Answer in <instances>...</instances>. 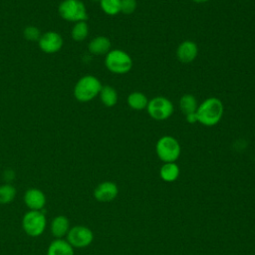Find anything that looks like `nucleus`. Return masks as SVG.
<instances>
[{
  "label": "nucleus",
  "mask_w": 255,
  "mask_h": 255,
  "mask_svg": "<svg viewBox=\"0 0 255 255\" xmlns=\"http://www.w3.org/2000/svg\"><path fill=\"white\" fill-rule=\"evenodd\" d=\"M24 38L29 40V41H39L40 37H41V32L40 30L35 27V26H27L25 29H24Z\"/></svg>",
  "instance_id": "24"
},
{
  "label": "nucleus",
  "mask_w": 255,
  "mask_h": 255,
  "mask_svg": "<svg viewBox=\"0 0 255 255\" xmlns=\"http://www.w3.org/2000/svg\"><path fill=\"white\" fill-rule=\"evenodd\" d=\"M136 6V0H121V13L130 15L135 11Z\"/></svg>",
  "instance_id": "23"
},
{
  "label": "nucleus",
  "mask_w": 255,
  "mask_h": 255,
  "mask_svg": "<svg viewBox=\"0 0 255 255\" xmlns=\"http://www.w3.org/2000/svg\"><path fill=\"white\" fill-rule=\"evenodd\" d=\"M17 194L15 186L10 183L0 185V204H8L12 202Z\"/></svg>",
  "instance_id": "21"
},
{
  "label": "nucleus",
  "mask_w": 255,
  "mask_h": 255,
  "mask_svg": "<svg viewBox=\"0 0 255 255\" xmlns=\"http://www.w3.org/2000/svg\"><path fill=\"white\" fill-rule=\"evenodd\" d=\"M179 108L181 110V112L185 115L191 114V113H195L198 107L196 98L191 95V94H184L180 99H179Z\"/></svg>",
  "instance_id": "19"
},
{
  "label": "nucleus",
  "mask_w": 255,
  "mask_h": 255,
  "mask_svg": "<svg viewBox=\"0 0 255 255\" xmlns=\"http://www.w3.org/2000/svg\"><path fill=\"white\" fill-rule=\"evenodd\" d=\"M100 7L109 16H116L121 13V0H100Z\"/></svg>",
  "instance_id": "22"
},
{
  "label": "nucleus",
  "mask_w": 255,
  "mask_h": 255,
  "mask_svg": "<svg viewBox=\"0 0 255 255\" xmlns=\"http://www.w3.org/2000/svg\"><path fill=\"white\" fill-rule=\"evenodd\" d=\"M180 173L179 166L176 162H163L159 169V176L165 182L175 181Z\"/></svg>",
  "instance_id": "16"
},
{
  "label": "nucleus",
  "mask_w": 255,
  "mask_h": 255,
  "mask_svg": "<svg viewBox=\"0 0 255 255\" xmlns=\"http://www.w3.org/2000/svg\"><path fill=\"white\" fill-rule=\"evenodd\" d=\"M103 85L101 81L93 76L86 75L78 80L74 87V97L81 103H88L99 96Z\"/></svg>",
  "instance_id": "2"
},
{
  "label": "nucleus",
  "mask_w": 255,
  "mask_h": 255,
  "mask_svg": "<svg viewBox=\"0 0 255 255\" xmlns=\"http://www.w3.org/2000/svg\"><path fill=\"white\" fill-rule=\"evenodd\" d=\"M145 110L151 119L155 121H165L172 116L174 108L169 99L157 96L148 100Z\"/></svg>",
  "instance_id": "7"
},
{
  "label": "nucleus",
  "mask_w": 255,
  "mask_h": 255,
  "mask_svg": "<svg viewBox=\"0 0 255 255\" xmlns=\"http://www.w3.org/2000/svg\"><path fill=\"white\" fill-rule=\"evenodd\" d=\"M88 50L93 55L106 56L112 50L111 40L106 36H97L89 42Z\"/></svg>",
  "instance_id": "14"
},
{
  "label": "nucleus",
  "mask_w": 255,
  "mask_h": 255,
  "mask_svg": "<svg viewBox=\"0 0 255 255\" xmlns=\"http://www.w3.org/2000/svg\"><path fill=\"white\" fill-rule=\"evenodd\" d=\"M71 228L70 220L65 215H57L50 223V231L55 239H63Z\"/></svg>",
  "instance_id": "13"
},
{
  "label": "nucleus",
  "mask_w": 255,
  "mask_h": 255,
  "mask_svg": "<svg viewBox=\"0 0 255 255\" xmlns=\"http://www.w3.org/2000/svg\"><path fill=\"white\" fill-rule=\"evenodd\" d=\"M155 152L162 162H175L180 156L181 146L175 137L163 135L155 143Z\"/></svg>",
  "instance_id": "4"
},
{
  "label": "nucleus",
  "mask_w": 255,
  "mask_h": 255,
  "mask_svg": "<svg viewBox=\"0 0 255 255\" xmlns=\"http://www.w3.org/2000/svg\"><path fill=\"white\" fill-rule=\"evenodd\" d=\"M99 97L102 104L107 108H112L116 106L119 100L118 92L112 86H103L99 94Z\"/></svg>",
  "instance_id": "18"
},
{
  "label": "nucleus",
  "mask_w": 255,
  "mask_h": 255,
  "mask_svg": "<svg viewBox=\"0 0 255 255\" xmlns=\"http://www.w3.org/2000/svg\"><path fill=\"white\" fill-rule=\"evenodd\" d=\"M127 103L128 106L134 111H142L145 110L147 107V103H148V99L147 97L141 93V92H132L128 96L127 99Z\"/></svg>",
  "instance_id": "17"
},
{
  "label": "nucleus",
  "mask_w": 255,
  "mask_h": 255,
  "mask_svg": "<svg viewBox=\"0 0 255 255\" xmlns=\"http://www.w3.org/2000/svg\"><path fill=\"white\" fill-rule=\"evenodd\" d=\"M47 227V218L43 210H29L22 218L23 231L30 237H38Z\"/></svg>",
  "instance_id": "5"
},
{
  "label": "nucleus",
  "mask_w": 255,
  "mask_h": 255,
  "mask_svg": "<svg viewBox=\"0 0 255 255\" xmlns=\"http://www.w3.org/2000/svg\"><path fill=\"white\" fill-rule=\"evenodd\" d=\"M88 35H89V25L87 24L86 21L75 23V25L71 30V36L73 40L77 42L84 41L88 37Z\"/></svg>",
  "instance_id": "20"
},
{
  "label": "nucleus",
  "mask_w": 255,
  "mask_h": 255,
  "mask_svg": "<svg viewBox=\"0 0 255 255\" xmlns=\"http://www.w3.org/2000/svg\"><path fill=\"white\" fill-rule=\"evenodd\" d=\"M59 15L69 22H82L88 19V12L81 0H63L58 7Z\"/></svg>",
  "instance_id": "6"
},
{
  "label": "nucleus",
  "mask_w": 255,
  "mask_h": 255,
  "mask_svg": "<svg viewBox=\"0 0 255 255\" xmlns=\"http://www.w3.org/2000/svg\"><path fill=\"white\" fill-rule=\"evenodd\" d=\"M23 200L29 210H43L47 202L45 193L36 187L28 188L24 193Z\"/></svg>",
  "instance_id": "11"
},
{
  "label": "nucleus",
  "mask_w": 255,
  "mask_h": 255,
  "mask_svg": "<svg viewBox=\"0 0 255 255\" xmlns=\"http://www.w3.org/2000/svg\"><path fill=\"white\" fill-rule=\"evenodd\" d=\"M197 122L205 127L216 126L224 114V106L220 99L210 97L200 103L196 110Z\"/></svg>",
  "instance_id": "1"
},
{
  "label": "nucleus",
  "mask_w": 255,
  "mask_h": 255,
  "mask_svg": "<svg viewBox=\"0 0 255 255\" xmlns=\"http://www.w3.org/2000/svg\"><path fill=\"white\" fill-rule=\"evenodd\" d=\"M119 194V187L114 181L106 180L99 183L93 192L94 198L99 202H111Z\"/></svg>",
  "instance_id": "10"
},
{
  "label": "nucleus",
  "mask_w": 255,
  "mask_h": 255,
  "mask_svg": "<svg viewBox=\"0 0 255 255\" xmlns=\"http://www.w3.org/2000/svg\"><path fill=\"white\" fill-rule=\"evenodd\" d=\"M94 1H98V2H99V1H100V0H94Z\"/></svg>",
  "instance_id": "27"
},
{
  "label": "nucleus",
  "mask_w": 255,
  "mask_h": 255,
  "mask_svg": "<svg viewBox=\"0 0 255 255\" xmlns=\"http://www.w3.org/2000/svg\"><path fill=\"white\" fill-rule=\"evenodd\" d=\"M185 120L187 123L189 124H195L198 123L197 122V117H196V113H191L188 115H185Z\"/></svg>",
  "instance_id": "25"
},
{
  "label": "nucleus",
  "mask_w": 255,
  "mask_h": 255,
  "mask_svg": "<svg viewBox=\"0 0 255 255\" xmlns=\"http://www.w3.org/2000/svg\"><path fill=\"white\" fill-rule=\"evenodd\" d=\"M132 65L131 57L121 49H113L105 57V66L113 74H127L131 70Z\"/></svg>",
  "instance_id": "3"
},
{
  "label": "nucleus",
  "mask_w": 255,
  "mask_h": 255,
  "mask_svg": "<svg viewBox=\"0 0 255 255\" xmlns=\"http://www.w3.org/2000/svg\"><path fill=\"white\" fill-rule=\"evenodd\" d=\"M66 240L74 249H83L92 244L94 233L92 229L87 226L75 225L70 228Z\"/></svg>",
  "instance_id": "8"
},
{
  "label": "nucleus",
  "mask_w": 255,
  "mask_h": 255,
  "mask_svg": "<svg viewBox=\"0 0 255 255\" xmlns=\"http://www.w3.org/2000/svg\"><path fill=\"white\" fill-rule=\"evenodd\" d=\"M193 2H195V3H198V4H202V3H206V2H208L209 0H192Z\"/></svg>",
  "instance_id": "26"
},
{
  "label": "nucleus",
  "mask_w": 255,
  "mask_h": 255,
  "mask_svg": "<svg viewBox=\"0 0 255 255\" xmlns=\"http://www.w3.org/2000/svg\"><path fill=\"white\" fill-rule=\"evenodd\" d=\"M39 48L46 54H54L60 51L63 47L64 41L62 36L54 31H49L41 35L39 41Z\"/></svg>",
  "instance_id": "9"
},
{
  "label": "nucleus",
  "mask_w": 255,
  "mask_h": 255,
  "mask_svg": "<svg viewBox=\"0 0 255 255\" xmlns=\"http://www.w3.org/2000/svg\"><path fill=\"white\" fill-rule=\"evenodd\" d=\"M47 255H75V251L66 239H54L48 246Z\"/></svg>",
  "instance_id": "15"
},
{
  "label": "nucleus",
  "mask_w": 255,
  "mask_h": 255,
  "mask_svg": "<svg viewBox=\"0 0 255 255\" xmlns=\"http://www.w3.org/2000/svg\"><path fill=\"white\" fill-rule=\"evenodd\" d=\"M175 54L179 62L189 64L193 62L198 55L197 44L191 40H184L177 46Z\"/></svg>",
  "instance_id": "12"
}]
</instances>
